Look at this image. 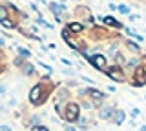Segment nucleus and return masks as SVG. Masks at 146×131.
Returning <instances> with one entry per match:
<instances>
[{"instance_id":"nucleus-13","label":"nucleus","mask_w":146,"mask_h":131,"mask_svg":"<svg viewBox=\"0 0 146 131\" xmlns=\"http://www.w3.org/2000/svg\"><path fill=\"white\" fill-rule=\"evenodd\" d=\"M128 47H130L131 51H139V46H137V44H131V42H128Z\"/></svg>"},{"instance_id":"nucleus-17","label":"nucleus","mask_w":146,"mask_h":131,"mask_svg":"<svg viewBox=\"0 0 146 131\" xmlns=\"http://www.w3.org/2000/svg\"><path fill=\"white\" fill-rule=\"evenodd\" d=\"M35 131H48V128H36L35 126Z\"/></svg>"},{"instance_id":"nucleus-2","label":"nucleus","mask_w":146,"mask_h":131,"mask_svg":"<svg viewBox=\"0 0 146 131\" xmlns=\"http://www.w3.org/2000/svg\"><path fill=\"white\" fill-rule=\"evenodd\" d=\"M86 58L93 64L97 69H104V66H106V60H104V57L102 55H93V57H88L86 55Z\"/></svg>"},{"instance_id":"nucleus-6","label":"nucleus","mask_w":146,"mask_h":131,"mask_svg":"<svg viewBox=\"0 0 146 131\" xmlns=\"http://www.w3.org/2000/svg\"><path fill=\"white\" fill-rule=\"evenodd\" d=\"M110 115H111V107L104 106L102 109H100V118H110Z\"/></svg>"},{"instance_id":"nucleus-16","label":"nucleus","mask_w":146,"mask_h":131,"mask_svg":"<svg viewBox=\"0 0 146 131\" xmlns=\"http://www.w3.org/2000/svg\"><path fill=\"white\" fill-rule=\"evenodd\" d=\"M24 71H26V73H33V67L27 66V67H24Z\"/></svg>"},{"instance_id":"nucleus-8","label":"nucleus","mask_w":146,"mask_h":131,"mask_svg":"<svg viewBox=\"0 0 146 131\" xmlns=\"http://www.w3.org/2000/svg\"><path fill=\"white\" fill-rule=\"evenodd\" d=\"M104 22H106L108 26H117V28H121V24H119L115 18H111V16H106V18H104Z\"/></svg>"},{"instance_id":"nucleus-10","label":"nucleus","mask_w":146,"mask_h":131,"mask_svg":"<svg viewBox=\"0 0 146 131\" xmlns=\"http://www.w3.org/2000/svg\"><path fill=\"white\" fill-rule=\"evenodd\" d=\"M70 31L79 33V31H82V26H80V24H70Z\"/></svg>"},{"instance_id":"nucleus-7","label":"nucleus","mask_w":146,"mask_h":131,"mask_svg":"<svg viewBox=\"0 0 146 131\" xmlns=\"http://www.w3.org/2000/svg\"><path fill=\"white\" fill-rule=\"evenodd\" d=\"M108 73H110V76H111V78H115V80H122V75H121V71H119V69H110Z\"/></svg>"},{"instance_id":"nucleus-14","label":"nucleus","mask_w":146,"mask_h":131,"mask_svg":"<svg viewBox=\"0 0 146 131\" xmlns=\"http://www.w3.org/2000/svg\"><path fill=\"white\" fill-rule=\"evenodd\" d=\"M119 11H121V13H130L128 6H119Z\"/></svg>"},{"instance_id":"nucleus-4","label":"nucleus","mask_w":146,"mask_h":131,"mask_svg":"<svg viewBox=\"0 0 146 131\" xmlns=\"http://www.w3.org/2000/svg\"><path fill=\"white\" fill-rule=\"evenodd\" d=\"M143 84H146V76H144V69L139 67L137 75H135V86H143Z\"/></svg>"},{"instance_id":"nucleus-1","label":"nucleus","mask_w":146,"mask_h":131,"mask_svg":"<svg viewBox=\"0 0 146 131\" xmlns=\"http://www.w3.org/2000/svg\"><path fill=\"white\" fill-rule=\"evenodd\" d=\"M77 118H79V106H77V104H70L68 109H66V120L73 122Z\"/></svg>"},{"instance_id":"nucleus-11","label":"nucleus","mask_w":146,"mask_h":131,"mask_svg":"<svg viewBox=\"0 0 146 131\" xmlns=\"http://www.w3.org/2000/svg\"><path fill=\"white\" fill-rule=\"evenodd\" d=\"M51 9H53L55 13H60V11L64 9V6H57V4H51Z\"/></svg>"},{"instance_id":"nucleus-3","label":"nucleus","mask_w":146,"mask_h":131,"mask_svg":"<svg viewBox=\"0 0 146 131\" xmlns=\"http://www.w3.org/2000/svg\"><path fill=\"white\" fill-rule=\"evenodd\" d=\"M40 93H42V86H35L29 93V100L33 104H40V100H42V98H40Z\"/></svg>"},{"instance_id":"nucleus-5","label":"nucleus","mask_w":146,"mask_h":131,"mask_svg":"<svg viewBox=\"0 0 146 131\" xmlns=\"http://www.w3.org/2000/svg\"><path fill=\"white\" fill-rule=\"evenodd\" d=\"M113 120H115V124H122V120H124V113L121 109H115L113 113Z\"/></svg>"},{"instance_id":"nucleus-15","label":"nucleus","mask_w":146,"mask_h":131,"mask_svg":"<svg viewBox=\"0 0 146 131\" xmlns=\"http://www.w3.org/2000/svg\"><path fill=\"white\" fill-rule=\"evenodd\" d=\"M18 51H20L22 57H27V55H29V51H27V49H18Z\"/></svg>"},{"instance_id":"nucleus-12","label":"nucleus","mask_w":146,"mask_h":131,"mask_svg":"<svg viewBox=\"0 0 146 131\" xmlns=\"http://www.w3.org/2000/svg\"><path fill=\"white\" fill-rule=\"evenodd\" d=\"M2 26H4V28H15V24H11V22H9L7 18H6V20H2Z\"/></svg>"},{"instance_id":"nucleus-9","label":"nucleus","mask_w":146,"mask_h":131,"mask_svg":"<svg viewBox=\"0 0 146 131\" xmlns=\"http://www.w3.org/2000/svg\"><path fill=\"white\" fill-rule=\"evenodd\" d=\"M88 93H90L93 98H102V93L97 91V89H88Z\"/></svg>"}]
</instances>
